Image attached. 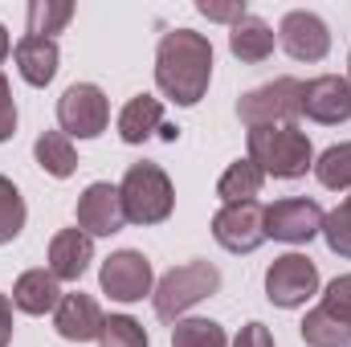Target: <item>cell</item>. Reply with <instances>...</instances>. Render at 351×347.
Here are the masks:
<instances>
[{"label": "cell", "instance_id": "obj_34", "mask_svg": "<svg viewBox=\"0 0 351 347\" xmlns=\"http://www.w3.org/2000/svg\"><path fill=\"white\" fill-rule=\"evenodd\" d=\"M8 53H12V37H8V29L0 25V62H4Z\"/></svg>", "mask_w": 351, "mask_h": 347}, {"label": "cell", "instance_id": "obj_25", "mask_svg": "<svg viewBox=\"0 0 351 347\" xmlns=\"http://www.w3.org/2000/svg\"><path fill=\"white\" fill-rule=\"evenodd\" d=\"M25 217H29V208H25L21 188H16L8 176H0V246H8V241L21 237Z\"/></svg>", "mask_w": 351, "mask_h": 347}, {"label": "cell", "instance_id": "obj_28", "mask_svg": "<svg viewBox=\"0 0 351 347\" xmlns=\"http://www.w3.org/2000/svg\"><path fill=\"white\" fill-rule=\"evenodd\" d=\"M319 237L327 241L331 254L351 258V196L339 204V208H331V213L323 217V233H319Z\"/></svg>", "mask_w": 351, "mask_h": 347}, {"label": "cell", "instance_id": "obj_12", "mask_svg": "<svg viewBox=\"0 0 351 347\" xmlns=\"http://www.w3.org/2000/svg\"><path fill=\"white\" fill-rule=\"evenodd\" d=\"M302 115L319 127H339L351 119V82L339 74H319L302 82Z\"/></svg>", "mask_w": 351, "mask_h": 347}, {"label": "cell", "instance_id": "obj_21", "mask_svg": "<svg viewBox=\"0 0 351 347\" xmlns=\"http://www.w3.org/2000/svg\"><path fill=\"white\" fill-rule=\"evenodd\" d=\"M33 156H37V164L53 176V180H66V176H74V168H78V152H74V139L66 131H45L33 143Z\"/></svg>", "mask_w": 351, "mask_h": 347}, {"label": "cell", "instance_id": "obj_35", "mask_svg": "<svg viewBox=\"0 0 351 347\" xmlns=\"http://www.w3.org/2000/svg\"><path fill=\"white\" fill-rule=\"evenodd\" d=\"M348 82H351V53H348Z\"/></svg>", "mask_w": 351, "mask_h": 347}, {"label": "cell", "instance_id": "obj_9", "mask_svg": "<svg viewBox=\"0 0 351 347\" xmlns=\"http://www.w3.org/2000/svg\"><path fill=\"white\" fill-rule=\"evenodd\" d=\"M98 286L114 302H139L156 290V274H152V261L139 250H114L98 270Z\"/></svg>", "mask_w": 351, "mask_h": 347}, {"label": "cell", "instance_id": "obj_16", "mask_svg": "<svg viewBox=\"0 0 351 347\" xmlns=\"http://www.w3.org/2000/svg\"><path fill=\"white\" fill-rule=\"evenodd\" d=\"M94 261V237L82 229H62L49 241V274L58 282H78Z\"/></svg>", "mask_w": 351, "mask_h": 347}, {"label": "cell", "instance_id": "obj_23", "mask_svg": "<svg viewBox=\"0 0 351 347\" xmlns=\"http://www.w3.org/2000/svg\"><path fill=\"white\" fill-rule=\"evenodd\" d=\"M315 180L331 192H351V143H331L315 156Z\"/></svg>", "mask_w": 351, "mask_h": 347}, {"label": "cell", "instance_id": "obj_7", "mask_svg": "<svg viewBox=\"0 0 351 347\" xmlns=\"http://www.w3.org/2000/svg\"><path fill=\"white\" fill-rule=\"evenodd\" d=\"M110 123V98L94 82H74L58 98V127L70 139H98Z\"/></svg>", "mask_w": 351, "mask_h": 347}, {"label": "cell", "instance_id": "obj_13", "mask_svg": "<svg viewBox=\"0 0 351 347\" xmlns=\"http://www.w3.org/2000/svg\"><path fill=\"white\" fill-rule=\"evenodd\" d=\"M123 225H127V213L119 200V184H106V180L86 184V192L78 196V229L90 237H110Z\"/></svg>", "mask_w": 351, "mask_h": 347}, {"label": "cell", "instance_id": "obj_4", "mask_svg": "<svg viewBox=\"0 0 351 347\" xmlns=\"http://www.w3.org/2000/svg\"><path fill=\"white\" fill-rule=\"evenodd\" d=\"M250 160L274 180H298L315 168V147L298 127H254L250 131Z\"/></svg>", "mask_w": 351, "mask_h": 347}, {"label": "cell", "instance_id": "obj_11", "mask_svg": "<svg viewBox=\"0 0 351 347\" xmlns=\"http://www.w3.org/2000/svg\"><path fill=\"white\" fill-rule=\"evenodd\" d=\"M278 45L294 58V62H323L331 53V29L319 12L294 8L282 16L278 25Z\"/></svg>", "mask_w": 351, "mask_h": 347}, {"label": "cell", "instance_id": "obj_18", "mask_svg": "<svg viewBox=\"0 0 351 347\" xmlns=\"http://www.w3.org/2000/svg\"><path fill=\"white\" fill-rule=\"evenodd\" d=\"M156 131H164V98H156V94L127 98V106L119 110V139L131 143V147H139Z\"/></svg>", "mask_w": 351, "mask_h": 347}, {"label": "cell", "instance_id": "obj_29", "mask_svg": "<svg viewBox=\"0 0 351 347\" xmlns=\"http://www.w3.org/2000/svg\"><path fill=\"white\" fill-rule=\"evenodd\" d=\"M331 319H339L343 327H351V274H339V278H331L327 282V290H323V302H319Z\"/></svg>", "mask_w": 351, "mask_h": 347}, {"label": "cell", "instance_id": "obj_14", "mask_svg": "<svg viewBox=\"0 0 351 347\" xmlns=\"http://www.w3.org/2000/svg\"><path fill=\"white\" fill-rule=\"evenodd\" d=\"M102 323H106L102 307H98L90 294H82V290L62 294V302H58V311H53V327H58V335H62L66 344H90V339H98Z\"/></svg>", "mask_w": 351, "mask_h": 347}, {"label": "cell", "instance_id": "obj_31", "mask_svg": "<svg viewBox=\"0 0 351 347\" xmlns=\"http://www.w3.org/2000/svg\"><path fill=\"white\" fill-rule=\"evenodd\" d=\"M16 135V102H12V86L0 74V143H8Z\"/></svg>", "mask_w": 351, "mask_h": 347}, {"label": "cell", "instance_id": "obj_17", "mask_svg": "<svg viewBox=\"0 0 351 347\" xmlns=\"http://www.w3.org/2000/svg\"><path fill=\"white\" fill-rule=\"evenodd\" d=\"M62 302V282L49 274V270H25L16 282H12V307L21 315H53Z\"/></svg>", "mask_w": 351, "mask_h": 347}, {"label": "cell", "instance_id": "obj_8", "mask_svg": "<svg viewBox=\"0 0 351 347\" xmlns=\"http://www.w3.org/2000/svg\"><path fill=\"white\" fill-rule=\"evenodd\" d=\"M323 204L311 196H286L265 208V237L286 241V246H306L323 233Z\"/></svg>", "mask_w": 351, "mask_h": 347}, {"label": "cell", "instance_id": "obj_26", "mask_svg": "<svg viewBox=\"0 0 351 347\" xmlns=\"http://www.w3.org/2000/svg\"><path fill=\"white\" fill-rule=\"evenodd\" d=\"M172 347H229V335L213 319H180L172 323Z\"/></svg>", "mask_w": 351, "mask_h": 347}, {"label": "cell", "instance_id": "obj_15", "mask_svg": "<svg viewBox=\"0 0 351 347\" xmlns=\"http://www.w3.org/2000/svg\"><path fill=\"white\" fill-rule=\"evenodd\" d=\"M12 62H16V74L29 82V86H49L58 78V62H62V49L53 37H33L25 33L16 45H12Z\"/></svg>", "mask_w": 351, "mask_h": 347}, {"label": "cell", "instance_id": "obj_19", "mask_svg": "<svg viewBox=\"0 0 351 347\" xmlns=\"http://www.w3.org/2000/svg\"><path fill=\"white\" fill-rule=\"evenodd\" d=\"M274 45H278V33L265 25L262 16H254V12H245V16L229 29V49H233L237 62L258 66V62H265V58L274 53Z\"/></svg>", "mask_w": 351, "mask_h": 347}, {"label": "cell", "instance_id": "obj_3", "mask_svg": "<svg viewBox=\"0 0 351 347\" xmlns=\"http://www.w3.org/2000/svg\"><path fill=\"white\" fill-rule=\"evenodd\" d=\"M217 290H221V270H217L213 261H184V265L168 270V274L156 282L152 307H156V315H160L164 323H180L196 302L213 298Z\"/></svg>", "mask_w": 351, "mask_h": 347}, {"label": "cell", "instance_id": "obj_5", "mask_svg": "<svg viewBox=\"0 0 351 347\" xmlns=\"http://www.w3.org/2000/svg\"><path fill=\"white\" fill-rule=\"evenodd\" d=\"M302 115V82L298 78H274L258 90H245L237 98V119L254 127H294Z\"/></svg>", "mask_w": 351, "mask_h": 347}, {"label": "cell", "instance_id": "obj_6", "mask_svg": "<svg viewBox=\"0 0 351 347\" xmlns=\"http://www.w3.org/2000/svg\"><path fill=\"white\" fill-rule=\"evenodd\" d=\"M319 294V265L306 254H282L265 270V298L282 311L306 307V298Z\"/></svg>", "mask_w": 351, "mask_h": 347}, {"label": "cell", "instance_id": "obj_22", "mask_svg": "<svg viewBox=\"0 0 351 347\" xmlns=\"http://www.w3.org/2000/svg\"><path fill=\"white\" fill-rule=\"evenodd\" d=\"M298 331H302V344L306 347H348L351 344V327H343L339 319H331L323 307L306 311Z\"/></svg>", "mask_w": 351, "mask_h": 347}, {"label": "cell", "instance_id": "obj_10", "mask_svg": "<svg viewBox=\"0 0 351 347\" xmlns=\"http://www.w3.org/2000/svg\"><path fill=\"white\" fill-rule=\"evenodd\" d=\"M213 237L229 254H254L265 241V208L258 200L245 204H221L213 217Z\"/></svg>", "mask_w": 351, "mask_h": 347}, {"label": "cell", "instance_id": "obj_30", "mask_svg": "<svg viewBox=\"0 0 351 347\" xmlns=\"http://www.w3.org/2000/svg\"><path fill=\"white\" fill-rule=\"evenodd\" d=\"M196 12H200V16H208V21H225V25L233 29V25H237L250 8H245V0H233V4H213V0H200V4H196Z\"/></svg>", "mask_w": 351, "mask_h": 347}, {"label": "cell", "instance_id": "obj_20", "mask_svg": "<svg viewBox=\"0 0 351 347\" xmlns=\"http://www.w3.org/2000/svg\"><path fill=\"white\" fill-rule=\"evenodd\" d=\"M262 184H265V172L245 156V160H237V164H229L221 172L217 196H221V204H245V200H258L262 196Z\"/></svg>", "mask_w": 351, "mask_h": 347}, {"label": "cell", "instance_id": "obj_33", "mask_svg": "<svg viewBox=\"0 0 351 347\" xmlns=\"http://www.w3.org/2000/svg\"><path fill=\"white\" fill-rule=\"evenodd\" d=\"M12 298L8 294H0V347H8L12 344Z\"/></svg>", "mask_w": 351, "mask_h": 347}, {"label": "cell", "instance_id": "obj_1", "mask_svg": "<svg viewBox=\"0 0 351 347\" xmlns=\"http://www.w3.org/2000/svg\"><path fill=\"white\" fill-rule=\"evenodd\" d=\"M213 82V41L196 29H172L156 49V86L176 106H196Z\"/></svg>", "mask_w": 351, "mask_h": 347}, {"label": "cell", "instance_id": "obj_2", "mask_svg": "<svg viewBox=\"0 0 351 347\" xmlns=\"http://www.w3.org/2000/svg\"><path fill=\"white\" fill-rule=\"evenodd\" d=\"M119 200L127 213V225H164L176 208V188L172 176L160 164H131L123 184H119Z\"/></svg>", "mask_w": 351, "mask_h": 347}, {"label": "cell", "instance_id": "obj_24", "mask_svg": "<svg viewBox=\"0 0 351 347\" xmlns=\"http://www.w3.org/2000/svg\"><path fill=\"white\" fill-rule=\"evenodd\" d=\"M74 21V4L70 0H33L29 4V33L33 37H53Z\"/></svg>", "mask_w": 351, "mask_h": 347}, {"label": "cell", "instance_id": "obj_27", "mask_svg": "<svg viewBox=\"0 0 351 347\" xmlns=\"http://www.w3.org/2000/svg\"><path fill=\"white\" fill-rule=\"evenodd\" d=\"M98 347H152V339H147V331H143L139 319L110 315L102 323V331H98Z\"/></svg>", "mask_w": 351, "mask_h": 347}, {"label": "cell", "instance_id": "obj_32", "mask_svg": "<svg viewBox=\"0 0 351 347\" xmlns=\"http://www.w3.org/2000/svg\"><path fill=\"white\" fill-rule=\"evenodd\" d=\"M229 347H274V335H269V327H265V323H245Z\"/></svg>", "mask_w": 351, "mask_h": 347}]
</instances>
